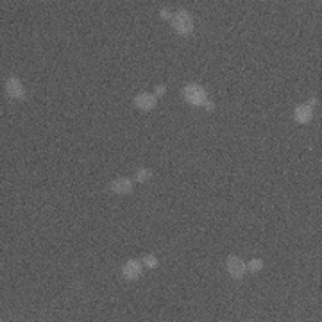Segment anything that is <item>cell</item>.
<instances>
[{
	"label": "cell",
	"instance_id": "obj_10",
	"mask_svg": "<svg viewBox=\"0 0 322 322\" xmlns=\"http://www.w3.org/2000/svg\"><path fill=\"white\" fill-rule=\"evenodd\" d=\"M143 263H145V267H147V268H156L158 267V259H156V256L149 254V256H145V258H143Z\"/></svg>",
	"mask_w": 322,
	"mask_h": 322
},
{
	"label": "cell",
	"instance_id": "obj_9",
	"mask_svg": "<svg viewBox=\"0 0 322 322\" xmlns=\"http://www.w3.org/2000/svg\"><path fill=\"white\" fill-rule=\"evenodd\" d=\"M247 268H249L250 272H259V270L263 268V261H261V259H258V258L250 259L249 263H247Z\"/></svg>",
	"mask_w": 322,
	"mask_h": 322
},
{
	"label": "cell",
	"instance_id": "obj_13",
	"mask_svg": "<svg viewBox=\"0 0 322 322\" xmlns=\"http://www.w3.org/2000/svg\"><path fill=\"white\" fill-rule=\"evenodd\" d=\"M165 91H166V88L163 84L161 86H156V95H165Z\"/></svg>",
	"mask_w": 322,
	"mask_h": 322
},
{
	"label": "cell",
	"instance_id": "obj_6",
	"mask_svg": "<svg viewBox=\"0 0 322 322\" xmlns=\"http://www.w3.org/2000/svg\"><path fill=\"white\" fill-rule=\"evenodd\" d=\"M134 106L142 111H151L156 107V97L151 93H138L134 97Z\"/></svg>",
	"mask_w": 322,
	"mask_h": 322
},
{
	"label": "cell",
	"instance_id": "obj_14",
	"mask_svg": "<svg viewBox=\"0 0 322 322\" xmlns=\"http://www.w3.org/2000/svg\"><path fill=\"white\" fill-rule=\"evenodd\" d=\"M315 104H317V98H310V100H308V106L310 107H313Z\"/></svg>",
	"mask_w": 322,
	"mask_h": 322
},
{
	"label": "cell",
	"instance_id": "obj_4",
	"mask_svg": "<svg viewBox=\"0 0 322 322\" xmlns=\"http://www.w3.org/2000/svg\"><path fill=\"white\" fill-rule=\"evenodd\" d=\"M226 268H228L229 276H233L235 279H242L247 270V265L243 263V259H240L238 256H229L228 263H226Z\"/></svg>",
	"mask_w": 322,
	"mask_h": 322
},
{
	"label": "cell",
	"instance_id": "obj_5",
	"mask_svg": "<svg viewBox=\"0 0 322 322\" xmlns=\"http://www.w3.org/2000/svg\"><path fill=\"white\" fill-rule=\"evenodd\" d=\"M122 276H124L127 281H136V279L142 276V263H140L138 259H129V261L122 267Z\"/></svg>",
	"mask_w": 322,
	"mask_h": 322
},
{
	"label": "cell",
	"instance_id": "obj_8",
	"mask_svg": "<svg viewBox=\"0 0 322 322\" xmlns=\"http://www.w3.org/2000/svg\"><path fill=\"white\" fill-rule=\"evenodd\" d=\"M294 116H295V120L299 122V124H308V122L312 120L313 111H312V107H310L308 104H301V106L295 107Z\"/></svg>",
	"mask_w": 322,
	"mask_h": 322
},
{
	"label": "cell",
	"instance_id": "obj_11",
	"mask_svg": "<svg viewBox=\"0 0 322 322\" xmlns=\"http://www.w3.org/2000/svg\"><path fill=\"white\" fill-rule=\"evenodd\" d=\"M149 177H151V170H147V168L138 170V174H136V181H140V183H143V181H147Z\"/></svg>",
	"mask_w": 322,
	"mask_h": 322
},
{
	"label": "cell",
	"instance_id": "obj_3",
	"mask_svg": "<svg viewBox=\"0 0 322 322\" xmlns=\"http://www.w3.org/2000/svg\"><path fill=\"white\" fill-rule=\"evenodd\" d=\"M5 93L14 100H23L25 98V89H23L22 82L18 80V77H9L5 80Z\"/></svg>",
	"mask_w": 322,
	"mask_h": 322
},
{
	"label": "cell",
	"instance_id": "obj_7",
	"mask_svg": "<svg viewBox=\"0 0 322 322\" xmlns=\"http://www.w3.org/2000/svg\"><path fill=\"white\" fill-rule=\"evenodd\" d=\"M111 192L116 195H127V193L133 192V181L127 177H118L111 183Z\"/></svg>",
	"mask_w": 322,
	"mask_h": 322
},
{
	"label": "cell",
	"instance_id": "obj_1",
	"mask_svg": "<svg viewBox=\"0 0 322 322\" xmlns=\"http://www.w3.org/2000/svg\"><path fill=\"white\" fill-rule=\"evenodd\" d=\"M183 97L186 102H190L192 106H204L208 102V93L201 84H186L183 88Z\"/></svg>",
	"mask_w": 322,
	"mask_h": 322
},
{
	"label": "cell",
	"instance_id": "obj_12",
	"mask_svg": "<svg viewBox=\"0 0 322 322\" xmlns=\"http://www.w3.org/2000/svg\"><path fill=\"white\" fill-rule=\"evenodd\" d=\"M160 14H161V18H165V20H172V13H170L168 9H161Z\"/></svg>",
	"mask_w": 322,
	"mask_h": 322
},
{
	"label": "cell",
	"instance_id": "obj_2",
	"mask_svg": "<svg viewBox=\"0 0 322 322\" xmlns=\"http://www.w3.org/2000/svg\"><path fill=\"white\" fill-rule=\"evenodd\" d=\"M172 25H174V29L181 36L192 34V31H193L192 14L188 13V11H184V9H179L177 13L172 14Z\"/></svg>",
	"mask_w": 322,
	"mask_h": 322
}]
</instances>
